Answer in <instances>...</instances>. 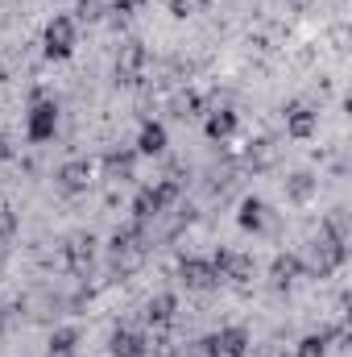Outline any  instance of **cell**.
<instances>
[{"instance_id": "cell-3", "label": "cell", "mask_w": 352, "mask_h": 357, "mask_svg": "<svg viewBox=\"0 0 352 357\" xmlns=\"http://www.w3.org/2000/svg\"><path fill=\"white\" fill-rule=\"evenodd\" d=\"M91 167L88 158H71V162H63L58 167V175H54V187L63 191V195H83L91 187Z\"/></svg>"}, {"instance_id": "cell-8", "label": "cell", "mask_w": 352, "mask_h": 357, "mask_svg": "<svg viewBox=\"0 0 352 357\" xmlns=\"http://www.w3.org/2000/svg\"><path fill=\"white\" fill-rule=\"evenodd\" d=\"M63 258H67V266L75 274H88L91 262H95V237L91 233H71L67 245H63Z\"/></svg>"}, {"instance_id": "cell-15", "label": "cell", "mask_w": 352, "mask_h": 357, "mask_svg": "<svg viewBox=\"0 0 352 357\" xmlns=\"http://www.w3.org/2000/svg\"><path fill=\"white\" fill-rule=\"evenodd\" d=\"M175 312H178V295L175 291H158V295L145 303V320H150V324H170Z\"/></svg>"}, {"instance_id": "cell-24", "label": "cell", "mask_w": 352, "mask_h": 357, "mask_svg": "<svg viewBox=\"0 0 352 357\" xmlns=\"http://www.w3.org/2000/svg\"><path fill=\"white\" fill-rule=\"evenodd\" d=\"M294 357H328V341H323V333L303 337V341H298V349H294Z\"/></svg>"}, {"instance_id": "cell-21", "label": "cell", "mask_w": 352, "mask_h": 357, "mask_svg": "<svg viewBox=\"0 0 352 357\" xmlns=\"http://www.w3.org/2000/svg\"><path fill=\"white\" fill-rule=\"evenodd\" d=\"M150 191H154V199H158V208H162V212H166L170 204H178V195H182V191H178V183H175V178H158V183H154Z\"/></svg>"}, {"instance_id": "cell-13", "label": "cell", "mask_w": 352, "mask_h": 357, "mask_svg": "<svg viewBox=\"0 0 352 357\" xmlns=\"http://www.w3.org/2000/svg\"><path fill=\"white\" fill-rule=\"evenodd\" d=\"M211 341H216L220 357H249V333L245 328H220Z\"/></svg>"}, {"instance_id": "cell-23", "label": "cell", "mask_w": 352, "mask_h": 357, "mask_svg": "<svg viewBox=\"0 0 352 357\" xmlns=\"http://www.w3.org/2000/svg\"><path fill=\"white\" fill-rule=\"evenodd\" d=\"M245 158L253 162V167H273V146L257 137V142H249V150H245Z\"/></svg>"}, {"instance_id": "cell-4", "label": "cell", "mask_w": 352, "mask_h": 357, "mask_svg": "<svg viewBox=\"0 0 352 357\" xmlns=\"http://www.w3.org/2000/svg\"><path fill=\"white\" fill-rule=\"evenodd\" d=\"M145 67H150V50H145L141 42H125L120 54H116V79L137 84V79L145 75Z\"/></svg>"}, {"instance_id": "cell-11", "label": "cell", "mask_w": 352, "mask_h": 357, "mask_svg": "<svg viewBox=\"0 0 352 357\" xmlns=\"http://www.w3.org/2000/svg\"><path fill=\"white\" fill-rule=\"evenodd\" d=\"M166 146H170L166 125H162V121H145V125H141V133H137V154L158 158V154H166Z\"/></svg>"}, {"instance_id": "cell-12", "label": "cell", "mask_w": 352, "mask_h": 357, "mask_svg": "<svg viewBox=\"0 0 352 357\" xmlns=\"http://www.w3.org/2000/svg\"><path fill=\"white\" fill-rule=\"evenodd\" d=\"M315 191H319V178L311 175V171H294V175H286V199H290V204H311Z\"/></svg>"}, {"instance_id": "cell-29", "label": "cell", "mask_w": 352, "mask_h": 357, "mask_svg": "<svg viewBox=\"0 0 352 357\" xmlns=\"http://www.w3.org/2000/svg\"><path fill=\"white\" fill-rule=\"evenodd\" d=\"M13 154H17V150H13V142H8V137H4V133H0V162H8V158H13Z\"/></svg>"}, {"instance_id": "cell-26", "label": "cell", "mask_w": 352, "mask_h": 357, "mask_svg": "<svg viewBox=\"0 0 352 357\" xmlns=\"http://www.w3.org/2000/svg\"><path fill=\"white\" fill-rule=\"evenodd\" d=\"M182 357H220V354H216V341H211V337H199V341L186 345V354Z\"/></svg>"}, {"instance_id": "cell-28", "label": "cell", "mask_w": 352, "mask_h": 357, "mask_svg": "<svg viewBox=\"0 0 352 357\" xmlns=\"http://www.w3.org/2000/svg\"><path fill=\"white\" fill-rule=\"evenodd\" d=\"M166 8H170V17H178V21L195 17V0H166Z\"/></svg>"}, {"instance_id": "cell-20", "label": "cell", "mask_w": 352, "mask_h": 357, "mask_svg": "<svg viewBox=\"0 0 352 357\" xmlns=\"http://www.w3.org/2000/svg\"><path fill=\"white\" fill-rule=\"evenodd\" d=\"M133 216H137V225H141V220L162 216V208H158V199H154V191H150V187H141V191H137V199H133Z\"/></svg>"}, {"instance_id": "cell-1", "label": "cell", "mask_w": 352, "mask_h": 357, "mask_svg": "<svg viewBox=\"0 0 352 357\" xmlns=\"http://www.w3.org/2000/svg\"><path fill=\"white\" fill-rule=\"evenodd\" d=\"M42 46H46V59H54V63L71 59V54H75V46H79V29H75V17H67V13H54V17L46 21Z\"/></svg>"}, {"instance_id": "cell-22", "label": "cell", "mask_w": 352, "mask_h": 357, "mask_svg": "<svg viewBox=\"0 0 352 357\" xmlns=\"http://www.w3.org/2000/svg\"><path fill=\"white\" fill-rule=\"evenodd\" d=\"M323 237H332V241L349 245V220H344V212H332V216L323 220Z\"/></svg>"}, {"instance_id": "cell-6", "label": "cell", "mask_w": 352, "mask_h": 357, "mask_svg": "<svg viewBox=\"0 0 352 357\" xmlns=\"http://www.w3.org/2000/svg\"><path fill=\"white\" fill-rule=\"evenodd\" d=\"M315 129H319V112L311 108V104H286V137H294V142H307V137H315Z\"/></svg>"}, {"instance_id": "cell-30", "label": "cell", "mask_w": 352, "mask_h": 357, "mask_svg": "<svg viewBox=\"0 0 352 357\" xmlns=\"http://www.w3.org/2000/svg\"><path fill=\"white\" fill-rule=\"evenodd\" d=\"M290 4H298V8H307V4H311V0H290Z\"/></svg>"}, {"instance_id": "cell-7", "label": "cell", "mask_w": 352, "mask_h": 357, "mask_svg": "<svg viewBox=\"0 0 352 357\" xmlns=\"http://www.w3.org/2000/svg\"><path fill=\"white\" fill-rule=\"evenodd\" d=\"M211 266L220 274V282L228 278V282H249L253 278V258L249 254H237V250H220L216 258H211Z\"/></svg>"}, {"instance_id": "cell-19", "label": "cell", "mask_w": 352, "mask_h": 357, "mask_svg": "<svg viewBox=\"0 0 352 357\" xmlns=\"http://www.w3.org/2000/svg\"><path fill=\"white\" fill-rule=\"evenodd\" d=\"M79 345V328H54L50 333V357H71Z\"/></svg>"}, {"instance_id": "cell-14", "label": "cell", "mask_w": 352, "mask_h": 357, "mask_svg": "<svg viewBox=\"0 0 352 357\" xmlns=\"http://www.w3.org/2000/svg\"><path fill=\"white\" fill-rule=\"evenodd\" d=\"M108 354L112 357H145V337L133 333V328H116L112 341H108Z\"/></svg>"}, {"instance_id": "cell-2", "label": "cell", "mask_w": 352, "mask_h": 357, "mask_svg": "<svg viewBox=\"0 0 352 357\" xmlns=\"http://www.w3.org/2000/svg\"><path fill=\"white\" fill-rule=\"evenodd\" d=\"M54 129H58V104L54 100H33V108L25 116V137L42 146V142L54 137Z\"/></svg>"}, {"instance_id": "cell-27", "label": "cell", "mask_w": 352, "mask_h": 357, "mask_svg": "<svg viewBox=\"0 0 352 357\" xmlns=\"http://www.w3.org/2000/svg\"><path fill=\"white\" fill-rule=\"evenodd\" d=\"M13 233H17V212L0 208V241H13Z\"/></svg>"}, {"instance_id": "cell-9", "label": "cell", "mask_w": 352, "mask_h": 357, "mask_svg": "<svg viewBox=\"0 0 352 357\" xmlns=\"http://www.w3.org/2000/svg\"><path fill=\"white\" fill-rule=\"evenodd\" d=\"M311 258H315V274L323 278V274H332V270L344 266L349 245H340V241H332V237H323V233H319V241L311 245Z\"/></svg>"}, {"instance_id": "cell-32", "label": "cell", "mask_w": 352, "mask_h": 357, "mask_svg": "<svg viewBox=\"0 0 352 357\" xmlns=\"http://www.w3.org/2000/svg\"><path fill=\"white\" fill-rule=\"evenodd\" d=\"M162 357H182V354H162Z\"/></svg>"}, {"instance_id": "cell-10", "label": "cell", "mask_w": 352, "mask_h": 357, "mask_svg": "<svg viewBox=\"0 0 352 357\" xmlns=\"http://www.w3.org/2000/svg\"><path fill=\"white\" fill-rule=\"evenodd\" d=\"M203 133H207L211 142H228V137L237 133V112H232L228 104H220V108L203 112Z\"/></svg>"}, {"instance_id": "cell-18", "label": "cell", "mask_w": 352, "mask_h": 357, "mask_svg": "<svg viewBox=\"0 0 352 357\" xmlns=\"http://www.w3.org/2000/svg\"><path fill=\"white\" fill-rule=\"evenodd\" d=\"M265 212H269V208H265L262 199H257V195H249V199L241 204L237 220H241V229H245V233H262V229H265Z\"/></svg>"}, {"instance_id": "cell-25", "label": "cell", "mask_w": 352, "mask_h": 357, "mask_svg": "<svg viewBox=\"0 0 352 357\" xmlns=\"http://www.w3.org/2000/svg\"><path fill=\"white\" fill-rule=\"evenodd\" d=\"M108 4H112V0H79V8H75V13H79L83 21H104Z\"/></svg>"}, {"instance_id": "cell-17", "label": "cell", "mask_w": 352, "mask_h": 357, "mask_svg": "<svg viewBox=\"0 0 352 357\" xmlns=\"http://www.w3.org/2000/svg\"><path fill=\"white\" fill-rule=\"evenodd\" d=\"M137 150H112L108 158H104V171L112 178H133V171H137Z\"/></svg>"}, {"instance_id": "cell-5", "label": "cell", "mask_w": 352, "mask_h": 357, "mask_svg": "<svg viewBox=\"0 0 352 357\" xmlns=\"http://www.w3.org/2000/svg\"><path fill=\"white\" fill-rule=\"evenodd\" d=\"M178 278H182L186 291H211V287H220V274L211 266V258H186L178 266Z\"/></svg>"}, {"instance_id": "cell-16", "label": "cell", "mask_w": 352, "mask_h": 357, "mask_svg": "<svg viewBox=\"0 0 352 357\" xmlns=\"http://www.w3.org/2000/svg\"><path fill=\"white\" fill-rule=\"evenodd\" d=\"M298 274H303L298 254H278V258L269 262V282H273V287H290Z\"/></svg>"}, {"instance_id": "cell-31", "label": "cell", "mask_w": 352, "mask_h": 357, "mask_svg": "<svg viewBox=\"0 0 352 357\" xmlns=\"http://www.w3.org/2000/svg\"><path fill=\"white\" fill-rule=\"evenodd\" d=\"M203 4H211V0H195V8H203Z\"/></svg>"}]
</instances>
